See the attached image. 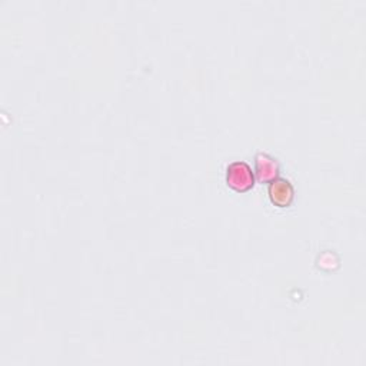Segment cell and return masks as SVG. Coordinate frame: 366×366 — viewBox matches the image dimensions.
Wrapping results in <instances>:
<instances>
[{
	"label": "cell",
	"mask_w": 366,
	"mask_h": 366,
	"mask_svg": "<svg viewBox=\"0 0 366 366\" xmlns=\"http://www.w3.org/2000/svg\"><path fill=\"white\" fill-rule=\"evenodd\" d=\"M226 183L235 192H248L255 185V173L246 162H233L226 169Z\"/></svg>",
	"instance_id": "6da1fadb"
},
{
	"label": "cell",
	"mask_w": 366,
	"mask_h": 366,
	"mask_svg": "<svg viewBox=\"0 0 366 366\" xmlns=\"http://www.w3.org/2000/svg\"><path fill=\"white\" fill-rule=\"evenodd\" d=\"M255 175L257 182L271 183L279 175V165L268 153H257L255 158Z\"/></svg>",
	"instance_id": "7a4b0ae2"
},
{
	"label": "cell",
	"mask_w": 366,
	"mask_h": 366,
	"mask_svg": "<svg viewBox=\"0 0 366 366\" xmlns=\"http://www.w3.org/2000/svg\"><path fill=\"white\" fill-rule=\"evenodd\" d=\"M295 197V189L286 179L276 178L269 185V199L278 207H288Z\"/></svg>",
	"instance_id": "3957f363"
}]
</instances>
